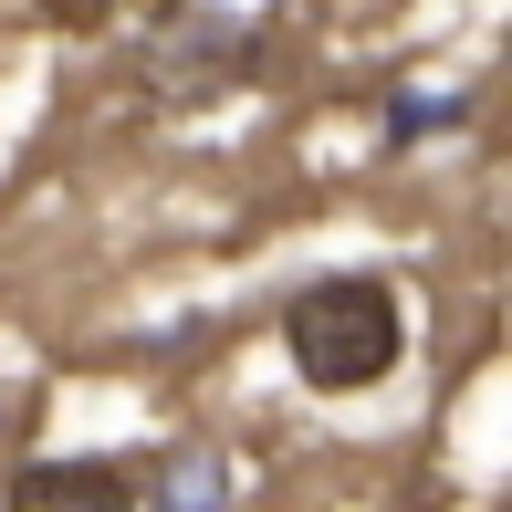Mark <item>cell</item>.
<instances>
[{
  "label": "cell",
  "mask_w": 512,
  "mask_h": 512,
  "mask_svg": "<svg viewBox=\"0 0 512 512\" xmlns=\"http://www.w3.org/2000/svg\"><path fill=\"white\" fill-rule=\"evenodd\" d=\"M283 356L293 377L345 398V387H377L387 366L408 356V314H398V283L377 272H335V283H304L283 304Z\"/></svg>",
  "instance_id": "1"
},
{
  "label": "cell",
  "mask_w": 512,
  "mask_h": 512,
  "mask_svg": "<svg viewBox=\"0 0 512 512\" xmlns=\"http://www.w3.org/2000/svg\"><path fill=\"white\" fill-rule=\"evenodd\" d=\"M0 512H147L126 460H21L0 481Z\"/></svg>",
  "instance_id": "3"
},
{
  "label": "cell",
  "mask_w": 512,
  "mask_h": 512,
  "mask_svg": "<svg viewBox=\"0 0 512 512\" xmlns=\"http://www.w3.org/2000/svg\"><path fill=\"white\" fill-rule=\"evenodd\" d=\"M168 512H220V460H178L168 471Z\"/></svg>",
  "instance_id": "5"
},
{
  "label": "cell",
  "mask_w": 512,
  "mask_h": 512,
  "mask_svg": "<svg viewBox=\"0 0 512 512\" xmlns=\"http://www.w3.org/2000/svg\"><path fill=\"white\" fill-rule=\"evenodd\" d=\"M272 42V11H178L168 32H157V84H178V95H199V84L241 74L251 53Z\"/></svg>",
  "instance_id": "2"
},
{
  "label": "cell",
  "mask_w": 512,
  "mask_h": 512,
  "mask_svg": "<svg viewBox=\"0 0 512 512\" xmlns=\"http://www.w3.org/2000/svg\"><path fill=\"white\" fill-rule=\"evenodd\" d=\"M460 115H471V95H398L387 105V147H418V136L460 126Z\"/></svg>",
  "instance_id": "4"
}]
</instances>
